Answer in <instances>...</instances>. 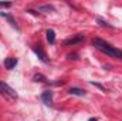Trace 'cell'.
<instances>
[{
	"instance_id": "obj_13",
	"label": "cell",
	"mask_w": 122,
	"mask_h": 121,
	"mask_svg": "<svg viewBox=\"0 0 122 121\" xmlns=\"http://www.w3.org/2000/svg\"><path fill=\"white\" fill-rule=\"evenodd\" d=\"M91 84L92 86H95V87H98V88H101L102 91H105V87H104L102 84H99V83H94V81H91Z\"/></svg>"
},
{
	"instance_id": "obj_15",
	"label": "cell",
	"mask_w": 122,
	"mask_h": 121,
	"mask_svg": "<svg viewBox=\"0 0 122 121\" xmlns=\"http://www.w3.org/2000/svg\"><path fill=\"white\" fill-rule=\"evenodd\" d=\"M88 121H98V120H97V118H90Z\"/></svg>"
},
{
	"instance_id": "obj_14",
	"label": "cell",
	"mask_w": 122,
	"mask_h": 121,
	"mask_svg": "<svg viewBox=\"0 0 122 121\" xmlns=\"http://www.w3.org/2000/svg\"><path fill=\"white\" fill-rule=\"evenodd\" d=\"M68 59H70V60H77L78 56H77V54H68Z\"/></svg>"
},
{
	"instance_id": "obj_9",
	"label": "cell",
	"mask_w": 122,
	"mask_h": 121,
	"mask_svg": "<svg viewBox=\"0 0 122 121\" xmlns=\"http://www.w3.org/2000/svg\"><path fill=\"white\" fill-rule=\"evenodd\" d=\"M68 93H70L71 95H80V97L85 95V91L82 90V88H78V87H72V88H70Z\"/></svg>"
},
{
	"instance_id": "obj_11",
	"label": "cell",
	"mask_w": 122,
	"mask_h": 121,
	"mask_svg": "<svg viewBox=\"0 0 122 121\" xmlns=\"http://www.w3.org/2000/svg\"><path fill=\"white\" fill-rule=\"evenodd\" d=\"M97 22H98V24H99L101 27H108V29H115V27H114V26H112L111 23H108V22H105V20H102V19H99V17L97 19Z\"/></svg>"
},
{
	"instance_id": "obj_12",
	"label": "cell",
	"mask_w": 122,
	"mask_h": 121,
	"mask_svg": "<svg viewBox=\"0 0 122 121\" xmlns=\"http://www.w3.org/2000/svg\"><path fill=\"white\" fill-rule=\"evenodd\" d=\"M34 81H40V83H48L47 77H46V76H43V74H36V76H34Z\"/></svg>"
},
{
	"instance_id": "obj_2",
	"label": "cell",
	"mask_w": 122,
	"mask_h": 121,
	"mask_svg": "<svg viewBox=\"0 0 122 121\" xmlns=\"http://www.w3.org/2000/svg\"><path fill=\"white\" fill-rule=\"evenodd\" d=\"M0 93L9 95L10 98H17V93L13 90L10 86H7L6 83H3V81H0Z\"/></svg>"
},
{
	"instance_id": "obj_3",
	"label": "cell",
	"mask_w": 122,
	"mask_h": 121,
	"mask_svg": "<svg viewBox=\"0 0 122 121\" xmlns=\"http://www.w3.org/2000/svg\"><path fill=\"white\" fill-rule=\"evenodd\" d=\"M84 40H85L84 34H77V36H74V37H70V38H67V40L64 41V46H74V44H81Z\"/></svg>"
},
{
	"instance_id": "obj_7",
	"label": "cell",
	"mask_w": 122,
	"mask_h": 121,
	"mask_svg": "<svg viewBox=\"0 0 122 121\" xmlns=\"http://www.w3.org/2000/svg\"><path fill=\"white\" fill-rule=\"evenodd\" d=\"M4 66L7 70H13L16 66H17V59L16 57H10V59H6L4 60Z\"/></svg>"
},
{
	"instance_id": "obj_5",
	"label": "cell",
	"mask_w": 122,
	"mask_h": 121,
	"mask_svg": "<svg viewBox=\"0 0 122 121\" xmlns=\"http://www.w3.org/2000/svg\"><path fill=\"white\" fill-rule=\"evenodd\" d=\"M33 51L36 53V56H37V57H38L40 60L43 61V63H46V64L48 63V59H47V54L44 53V50H43L41 47H34V49H33Z\"/></svg>"
},
{
	"instance_id": "obj_4",
	"label": "cell",
	"mask_w": 122,
	"mask_h": 121,
	"mask_svg": "<svg viewBox=\"0 0 122 121\" xmlns=\"http://www.w3.org/2000/svg\"><path fill=\"white\" fill-rule=\"evenodd\" d=\"M41 100L46 105H51L53 104V91L51 90H46L41 94Z\"/></svg>"
},
{
	"instance_id": "obj_6",
	"label": "cell",
	"mask_w": 122,
	"mask_h": 121,
	"mask_svg": "<svg viewBox=\"0 0 122 121\" xmlns=\"http://www.w3.org/2000/svg\"><path fill=\"white\" fill-rule=\"evenodd\" d=\"M0 16H1V17H4V19L10 23V26H11V27H14V29H17V30H19V26H17V23H16V20L13 19V16H11V14L4 13V11H0Z\"/></svg>"
},
{
	"instance_id": "obj_8",
	"label": "cell",
	"mask_w": 122,
	"mask_h": 121,
	"mask_svg": "<svg viewBox=\"0 0 122 121\" xmlns=\"http://www.w3.org/2000/svg\"><path fill=\"white\" fill-rule=\"evenodd\" d=\"M46 34H47L48 43H50V44H54V43H56V31L53 30V29H48V30L46 31Z\"/></svg>"
},
{
	"instance_id": "obj_1",
	"label": "cell",
	"mask_w": 122,
	"mask_h": 121,
	"mask_svg": "<svg viewBox=\"0 0 122 121\" xmlns=\"http://www.w3.org/2000/svg\"><path fill=\"white\" fill-rule=\"evenodd\" d=\"M92 44H94L95 49H98L99 51L108 54L109 57H114V59H119V60H122V50L117 49V47H114V46H111V44L107 43L105 40L95 37V38L92 40Z\"/></svg>"
},
{
	"instance_id": "obj_10",
	"label": "cell",
	"mask_w": 122,
	"mask_h": 121,
	"mask_svg": "<svg viewBox=\"0 0 122 121\" xmlns=\"http://www.w3.org/2000/svg\"><path fill=\"white\" fill-rule=\"evenodd\" d=\"M38 11H43V13H51V11H54V7L50 6V4H43V6L38 7Z\"/></svg>"
}]
</instances>
